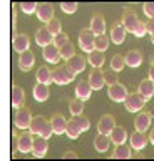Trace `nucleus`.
<instances>
[{
	"mask_svg": "<svg viewBox=\"0 0 154 161\" xmlns=\"http://www.w3.org/2000/svg\"><path fill=\"white\" fill-rule=\"evenodd\" d=\"M76 79V74H74V70L69 67V65H59V67L54 69L52 72V80L59 86H66L69 82H72V80Z\"/></svg>",
	"mask_w": 154,
	"mask_h": 161,
	"instance_id": "f257e3e1",
	"label": "nucleus"
},
{
	"mask_svg": "<svg viewBox=\"0 0 154 161\" xmlns=\"http://www.w3.org/2000/svg\"><path fill=\"white\" fill-rule=\"evenodd\" d=\"M144 103L146 101L142 99V96L139 92H131L126 96V99H124V106H126V109L129 113H137V111H141L144 108Z\"/></svg>",
	"mask_w": 154,
	"mask_h": 161,
	"instance_id": "f03ea898",
	"label": "nucleus"
},
{
	"mask_svg": "<svg viewBox=\"0 0 154 161\" xmlns=\"http://www.w3.org/2000/svg\"><path fill=\"white\" fill-rule=\"evenodd\" d=\"M32 121V113L27 106H22V108L17 109L15 113V126L19 129H29V124Z\"/></svg>",
	"mask_w": 154,
	"mask_h": 161,
	"instance_id": "7ed1b4c3",
	"label": "nucleus"
},
{
	"mask_svg": "<svg viewBox=\"0 0 154 161\" xmlns=\"http://www.w3.org/2000/svg\"><path fill=\"white\" fill-rule=\"evenodd\" d=\"M94 40H96V35L91 32V29H84L79 34V45L84 52L91 54L94 50Z\"/></svg>",
	"mask_w": 154,
	"mask_h": 161,
	"instance_id": "20e7f679",
	"label": "nucleus"
},
{
	"mask_svg": "<svg viewBox=\"0 0 154 161\" xmlns=\"http://www.w3.org/2000/svg\"><path fill=\"white\" fill-rule=\"evenodd\" d=\"M32 146H34V134L30 131L17 136V149L20 151V153H30Z\"/></svg>",
	"mask_w": 154,
	"mask_h": 161,
	"instance_id": "39448f33",
	"label": "nucleus"
},
{
	"mask_svg": "<svg viewBox=\"0 0 154 161\" xmlns=\"http://www.w3.org/2000/svg\"><path fill=\"white\" fill-rule=\"evenodd\" d=\"M126 96H127V89L124 84L116 82V84L109 86V97H111V101H114V103H124Z\"/></svg>",
	"mask_w": 154,
	"mask_h": 161,
	"instance_id": "423d86ee",
	"label": "nucleus"
},
{
	"mask_svg": "<svg viewBox=\"0 0 154 161\" xmlns=\"http://www.w3.org/2000/svg\"><path fill=\"white\" fill-rule=\"evenodd\" d=\"M124 29L127 30V32H134V29H136V25L139 24V19H137V14L134 12L131 8H124V14H122V22Z\"/></svg>",
	"mask_w": 154,
	"mask_h": 161,
	"instance_id": "0eeeda50",
	"label": "nucleus"
},
{
	"mask_svg": "<svg viewBox=\"0 0 154 161\" xmlns=\"http://www.w3.org/2000/svg\"><path fill=\"white\" fill-rule=\"evenodd\" d=\"M12 44H13V50L19 52V54L30 50V39H29L27 34H17V35H13Z\"/></svg>",
	"mask_w": 154,
	"mask_h": 161,
	"instance_id": "6e6552de",
	"label": "nucleus"
},
{
	"mask_svg": "<svg viewBox=\"0 0 154 161\" xmlns=\"http://www.w3.org/2000/svg\"><path fill=\"white\" fill-rule=\"evenodd\" d=\"M87 82L91 84V87L92 91H101L104 87V72L101 69H97V67H94L91 70V74H89V79H87Z\"/></svg>",
	"mask_w": 154,
	"mask_h": 161,
	"instance_id": "1a4fd4ad",
	"label": "nucleus"
},
{
	"mask_svg": "<svg viewBox=\"0 0 154 161\" xmlns=\"http://www.w3.org/2000/svg\"><path fill=\"white\" fill-rule=\"evenodd\" d=\"M91 32L96 35H104L106 32V19H104L102 14H94V17L91 19Z\"/></svg>",
	"mask_w": 154,
	"mask_h": 161,
	"instance_id": "9d476101",
	"label": "nucleus"
},
{
	"mask_svg": "<svg viewBox=\"0 0 154 161\" xmlns=\"http://www.w3.org/2000/svg\"><path fill=\"white\" fill-rule=\"evenodd\" d=\"M35 14H37V17H39V20H40V22L47 24L49 20L54 19V5H52V3H45V2H44V3H39Z\"/></svg>",
	"mask_w": 154,
	"mask_h": 161,
	"instance_id": "9b49d317",
	"label": "nucleus"
},
{
	"mask_svg": "<svg viewBox=\"0 0 154 161\" xmlns=\"http://www.w3.org/2000/svg\"><path fill=\"white\" fill-rule=\"evenodd\" d=\"M49 149V143L45 138H42V136H37V138H34V146H32V154L35 156V158H44Z\"/></svg>",
	"mask_w": 154,
	"mask_h": 161,
	"instance_id": "f8f14e48",
	"label": "nucleus"
},
{
	"mask_svg": "<svg viewBox=\"0 0 154 161\" xmlns=\"http://www.w3.org/2000/svg\"><path fill=\"white\" fill-rule=\"evenodd\" d=\"M147 134H144L142 131H134L131 134V148H134L136 151H141L147 146Z\"/></svg>",
	"mask_w": 154,
	"mask_h": 161,
	"instance_id": "ddd939ff",
	"label": "nucleus"
},
{
	"mask_svg": "<svg viewBox=\"0 0 154 161\" xmlns=\"http://www.w3.org/2000/svg\"><path fill=\"white\" fill-rule=\"evenodd\" d=\"M114 126H116V119H114L112 114H106L102 116L101 121L97 123V131L102 134H111V131L114 129Z\"/></svg>",
	"mask_w": 154,
	"mask_h": 161,
	"instance_id": "4468645a",
	"label": "nucleus"
},
{
	"mask_svg": "<svg viewBox=\"0 0 154 161\" xmlns=\"http://www.w3.org/2000/svg\"><path fill=\"white\" fill-rule=\"evenodd\" d=\"M34 64H35V55H34L32 50H27V52H22L19 55V67L22 70L29 72L34 67Z\"/></svg>",
	"mask_w": 154,
	"mask_h": 161,
	"instance_id": "2eb2a0df",
	"label": "nucleus"
},
{
	"mask_svg": "<svg viewBox=\"0 0 154 161\" xmlns=\"http://www.w3.org/2000/svg\"><path fill=\"white\" fill-rule=\"evenodd\" d=\"M126 34H127V30L124 29V25L121 22H116V24H114V27L111 29V40L114 44L121 45L124 40H126Z\"/></svg>",
	"mask_w": 154,
	"mask_h": 161,
	"instance_id": "dca6fc26",
	"label": "nucleus"
},
{
	"mask_svg": "<svg viewBox=\"0 0 154 161\" xmlns=\"http://www.w3.org/2000/svg\"><path fill=\"white\" fill-rule=\"evenodd\" d=\"M35 42L39 47H45V45L54 42V35L47 30V27H40L35 32Z\"/></svg>",
	"mask_w": 154,
	"mask_h": 161,
	"instance_id": "f3484780",
	"label": "nucleus"
},
{
	"mask_svg": "<svg viewBox=\"0 0 154 161\" xmlns=\"http://www.w3.org/2000/svg\"><path fill=\"white\" fill-rule=\"evenodd\" d=\"M92 94V87L87 80H79L76 86V97L81 101H87Z\"/></svg>",
	"mask_w": 154,
	"mask_h": 161,
	"instance_id": "a211bd4d",
	"label": "nucleus"
},
{
	"mask_svg": "<svg viewBox=\"0 0 154 161\" xmlns=\"http://www.w3.org/2000/svg\"><path fill=\"white\" fill-rule=\"evenodd\" d=\"M151 121H152V116L151 113H139L136 121H134V126H136L137 131H142V133H146L149 129V126H151Z\"/></svg>",
	"mask_w": 154,
	"mask_h": 161,
	"instance_id": "6ab92c4d",
	"label": "nucleus"
},
{
	"mask_svg": "<svg viewBox=\"0 0 154 161\" xmlns=\"http://www.w3.org/2000/svg\"><path fill=\"white\" fill-rule=\"evenodd\" d=\"M137 92L142 96L144 101H149L154 96V84H152V80H149V79L141 80V82H139V87H137Z\"/></svg>",
	"mask_w": 154,
	"mask_h": 161,
	"instance_id": "aec40b11",
	"label": "nucleus"
},
{
	"mask_svg": "<svg viewBox=\"0 0 154 161\" xmlns=\"http://www.w3.org/2000/svg\"><path fill=\"white\" fill-rule=\"evenodd\" d=\"M86 62H87V60L84 59L82 55H77L76 54V55H72V57L67 60V65L74 70V74H81L82 70L86 69Z\"/></svg>",
	"mask_w": 154,
	"mask_h": 161,
	"instance_id": "412c9836",
	"label": "nucleus"
},
{
	"mask_svg": "<svg viewBox=\"0 0 154 161\" xmlns=\"http://www.w3.org/2000/svg\"><path fill=\"white\" fill-rule=\"evenodd\" d=\"M109 138H111V143H114V144L117 146V144L126 143V139H127V133H126V129H124L122 126H114V129L111 131Z\"/></svg>",
	"mask_w": 154,
	"mask_h": 161,
	"instance_id": "4be33fe9",
	"label": "nucleus"
},
{
	"mask_svg": "<svg viewBox=\"0 0 154 161\" xmlns=\"http://www.w3.org/2000/svg\"><path fill=\"white\" fill-rule=\"evenodd\" d=\"M50 124L54 128V134H64L66 133V128H67V121L62 114H54L52 119H50Z\"/></svg>",
	"mask_w": 154,
	"mask_h": 161,
	"instance_id": "5701e85b",
	"label": "nucleus"
},
{
	"mask_svg": "<svg viewBox=\"0 0 154 161\" xmlns=\"http://www.w3.org/2000/svg\"><path fill=\"white\" fill-rule=\"evenodd\" d=\"M35 77H37V82L45 84V86L54 82V80H52V70H50V67H47V65H40V67L37 69Z\"/></svg>",
	"mask_w": 154,
	"mask_h": 161,
	"instance_id": "b1692460",
	"label": "nucleus"
},
{
	"mask_svg": "<svg viewBox=\"0 0 154 161\" xmlns=\"http://www.w3.org/2000/svg\"><path fill=\"white\" fill-rule=\"evenodd\" d=\"M44 59L47 62H52V64H57L61 60V54H59V49L56 47L54 44H49L44 47Z\"/></svg>",
	"mask_w": 154,
	"mask_h": 161,
	"instance_id": "393cba45",
	"label": "nucleus"
},
{
	"mask_svg": "<svg viewBox=\"0 0 154 161\" xmlns=\"http://www.w3.org/2000/svg\"><path fill=\"white\" fill-rule=\"evenodd\" d=\"M109 146H111V138H109V134L99 133L96 138H94V148H96L99 153H104V151H107Z\"/></svg>",
	"mask_w": 154,
	"mask_h": 161,
	"instance_id": "a878e982",
	"label": "nucleus"
},
{
	"mask_svg": "<svg viewBox=\"0 0 154 161\" xmlns=\"http://www.w3.org/2000/svg\"><path fill=\"white\" fill-rule=\"evenodd\" d=\"M124 60H126V65H129V67H132V69L139 67L142 64V54L139 50H129L126 54V57H124Z\"/></svg>",
	"mask_w": 154,
	"mask_h": 161,
	"instance_id": "bb28decb",
	"label": "nucleus"
},
{
	"mask_svg": "<svg viewBox=\"0 0 154 161\" xmlns=\"http://www.w3.org/2000/svg\"><path fill=\"white\" fill-rule=\"evenodd\" d=\"M45 124H47V119L44 118V116H35V118H32L30 124H29V131H30L32 134L40 136V133H42V129H44Z\"/></svg>",
	"mask_w": 154,
	"mask_h": 161,
	"instance_id": "cd10ccee",
	"label": "nucleus"
},
{
	"mask_svg": "<svg viewBox=\"0 0 154 161\" xmlns=\"http://www.w3.org/2000/svg\"><path fill=\"white\" fill-rule=\"evenodd\" d=\"M24 101H25V96H24V89L20 86H13L12 87V106L15 109L22 108L24 106Z\"/></svg>",
	"mask_w": 154,
	"mask_h": 161,
	"instance_id": "c85d7f7f",
	"label": "nucleus"
},
{
	"mask_svg": "<svg viewBox=\"0 0 154 161\" xmlns=\"http://www.w3.org/2000/svg\"><path fill=\"white\" fill-rule=\"evenodd\" d=\"M49 86L45 84H40L37 82L35 86H34V97H35V101H39V103H44V101L49 99Z\"/></svg>",
	"mask_w": 154,
	"mask_h": 161,
	"instance_id": "c756f323",
	"label": "nucleus"
},
{
	"mask_svg": "<svg viewBox=\"0 0 154 161\" xmlns=\"http://www.w3.org/2000/svg\"><path fill=\"white\" fill-rule=\"evenodd\" d=\"M132 148L131 146H127V144H117V148L114 149V153H112V158H117V159H129L132 156Z\"/></svg>",
	"mask_w": 154,
	"mask_h": 161,
	"instance_id": "7c9ffc66",
	"label": "nucleus"
},
{
	"mask_svg": "<svg viewBox=\"0 0 154 161\" xmlns=\"http://www.w3.org/2000/svg\"><path fill=\"white\" fill-rule=\"evenodd\" d=\"M87 60L91 62L92 67L101 69L102 64H104V60H106V55H104V52H99V50H92V52L87 55Z\"/></svg>",
	"mask_w": 154,
	"mask_h": 161,
	"instance_id": "2f4dec72",
	"label": "nucleus"
},
{
	"mask_svg": "<svg viewBox=\"0 0 154 161\" xmlns=\"http://www.w3.org/2000/svg\"><path fill=\"white\" fill-rule=\"evenodd\" d=\"M107 49H109V39H107V35H97L96 40H94V50L106 52Z\"/></svg>",
	"mask_w": 154,
	"mask_h": 161,
	"instance_id": "473e14b6",
	"label": "nucleus"
},
{
	"mask_svg": "<svg viewBox=\"0 0 154 161\" xmlns=\"http://www.w3.org/2000/svg\"><path fill=\"white\" fill-rule=\"evenodd\" d=\"M66 133H67V136L71 139H77L79 136H81V133L82 131L79 129V126L74 123V119H69L67 121V128H66Z\"/></svg>",
	"mask_w": 154,
	"mask_h": 161,
	"instance_id": "72a5a7b5",
	"label": "nucleus"
},
{
	"mask_svg": "<svg viewBox=\"0 0 154 161\" xmlns=\"http://www.w3.org/2000/svg\"><path fill=\"white\" fill-rule=\"evenodd\" d=\"M59 54H61V59L69 60V59L72 57V55H76V47H74V44L67 42V44H64L62 47L59 49Z\"/></svg>",
	"mask_w": 154,
	"mask_h": 161,
	"instance_id": "f704fd0d",
	"label": "nucleus"
},
{
	"mask_svg": "<svg viewBox=\"0 0 154 161\" xmlns=\"http://www.w3.org/2000/svg\"><path fill=\"white\" fill-rule=\"evenodd\" d=\"M69 111H71V114L72 116H79V114H82L84 113V101L81 99H72L71 103H69Z\"/></svg>",
	"mask_w": 154,
	"mask_h": 161,
	"instance_id": "c9c22d12",
	"label": "nucleus"
},
{
	"mask_svg": "<svg viewBox=\"0 0 154 161\" xmlns=\"http://www.w3.org/2000/svg\"><path fill=\"white\" fill-rule=\"evenodd\" d=\"M124 65H126V60H124V57L121 54H114L112 59H111V67L114 72H121V70L124 69Z\"/></svg>",
	"mask_w": 154,
	"mask_h": 161,
	"instance_id": "e433bc0d",
	"label": "nucleus"
},
{
	"mask_svg": "<svg viewBox=\"0 0 154 161\" xmlns=\"http://www.w3.org/2000/svg\"><path fill=\"white\" fill-rule=\"evenodd\" d=\"M45 27H47V30L52 35H57V34L62 32V24H61V20L56 19V17H54L52 20H49V22L45 24Z\"/></svg>",
	"mask_w": 154,
	"mask_h": 161,
	"instance_id": "4c0bfd02",
	"label": "nucleus"
},
{
	"mask_svg": "<svg viewBox=\"0 0 154 161\" xmlns=\"http://www.w3.org/2000/svg\"><path fill=\"white\" fill-rule=\"evenodd\" d=\"M72 119H74V123H76V124L79 126V129H81L82 133H84V131H87L89 128H91V121H89V119L86 118V116L79 114V116H74Z\"/></svg>",
	"mask_w": 154,
	"mask_h": 161,
	"instance_id": "58836bf2",
	"label": "nucleus"
},
{
	"mask_svg": "<svg viewBox=\"0 0 154 161\" xmlns=\"http://www.w3.org/2000/svg\"><path fill=\"white\" fill-rule=\"evenodd\" d=\"M104 82H106L107 86H112V84H116L119 82V77H117V72H114V70H106L104 72Z\"/></svg>",
	"mask_w": 154,
	"mask_h": 161,
	"instance_id": "ea45409f",
	"label": "nucleus"
},
{
	"mask_svg": "<svg viewBox=\"0 0 154 161\" xmlns=\"http://www.w3.org/2000/svg\"><path fill=\"white\" fill-rule=\"evenodd\" d=\"M69 42V35L67 34H64V32H61V34H57V35H54V45H56L57 49H61L64 44H67Z\"/></svg>",
	"mask_w": 154,
	"mask_h": 161,
	"instance_id": "a19ab883",
	"label": "nucleus"
},
{
	"mask_svg": "<svg viewBox=\"0 0 154 161\" xmlns=\"http://www.w3.org/2000/svg\"><path fill=\"white\" fill-rule=\"evenodd\" d=\"M77 7H79V5H77L76 2H62V3H61L62 12H66V14H76Z\"/></svg>",
	"mask_w": 154,
	"mask_h": 161,
	"instance_id": "79ce46f5",
	"label": "nucleus"
},
{
	"mask_svg": "<svg viewBox=\"0 0 154 161\" xmlns=\"http://www.w3.org/2000/svg\"><path fill=\"white\" fill-rule=\"evenodd\" d=\"M37 5L39 3H35V2H22L20 3V8L24 10V14H34L37 10Z\"/></svg>",
	"mask_w": 154,
	"mask_h": 161,
	"instance_id": "37998d69",
	"label": "nucleus"
},
{
	"mask_svg": "<svg viewBox=\"0 0 154 161\" xmlns=\"http://www.w3.org/2000/svg\"><path fill=\"white\" fill-rule=\"evenodd\" d=\"M146 32H147V29H146V22H141V20H139V24L136 25V29H134V35H136V37H144V35H146Z\"/></svg>",
	"mask_w": 154,
	"mask_h": 161,
	"instance_id": "c03bdc74",
	"label": "nucleus"
},
{
	"mask_svg": "<svg viewBox=\"0 0 154 161\" xmlns=\"http://www.w3.org/2000/svg\"><path fill=\"white\" fill-rule=\"evenodd\" d=\"M40 136H42V138H45V139H49V138H52V136H54V128H52L50 121H47V124L44 126Z\"/></svg>",
	"mask_w": 154,
	"mask_h": 161,
	"instance_id": "a18cd8bd",
	"label": "nucleus"
},
{
	"mask_svg": "<svg viewBox=\"0 0 154 161\" xmlns=\"http://www.w3.org/2000/svg\"><path fill=\"white\" fill-rule=\"evenodd\" d=\"M142 10H144V14H146V17L149 19H154V2H147V3H144L142 5Z\"/></svg>",
	"mask_w": 154,
	"mask_h": 161,
	"instance_id": "49530a36",
	"label": "nucleus"
},
{
	"mask_svg": "<svg viewBox=\"0 0 154 161\" xmlns=\"http://www.w3.org/2000/svg\"><path fill=\"white\" fill-rule=\"evenodd\" d=\"M64 158H72V159H76V158H79L77 156V153H74V151H67V153H64Z\"/></svg>",
	"mask_w": 154,
	"mask_h": 161,
	"instance_id": "de8ad7c7",
	"label": "nucleus"
},
{
	"mask_svg": "<svg viewBox=\"0 0 154 161\" xmlns=\"http://www.w3.org/2000/svg\"><path fill=\"white\" fill-rule=\"evenodd\" d=\"M146 29H147V32H149V34H152V32H154V19L151 20V22H147V24H146Z\"/></svg>",
	"mask_w": 154,
	"mask_h": 161,
	"instance_id": "09e8293b",
	"label": "nucleus"
},
{
	"mask_svg": "<svg viewBox=\"0 0 154 161\" xmlns=\"http://www.w3.org/2000/svg\"><path fill=\"white\" fill-rule=\"evenodd\" d=\"M149 80H152V84H154V64L151 65V69H149Z\"/></svg>",
	"mask_w": 154,
	"mask_h": 161,
	"instance_id": "8fccbe9b",
	"label": "nucleus"
},
{
	"mask_svg": "<svg viewBox=\"0 0 154 161\" xmlns=\"http://www.w3.org/2000/svg\"><path fill=\"white\" fill-rule=\"evenodd\" d=\"M149 141H151V143L154 144V129L151 131V134H149Z\"/></svg>",
	"mask_w": 154,
	"mask_h": 161,
	"instance_id": "3c124183",
	"label": "nucleus"
},
{
	"mask_svg": "<svg viewBox=\"0 0 154 161\" xmlns=\"http://www.w3.org/2000/svg\"><path fill=\"white\" fill-rule=\"evenodd\" d=\"M151 40H152V44H154V32L151 34Z\"/></svg>",
	"mask_w": 154,
	"mask_h": 161,
	"instance_id": "603ef678",
	"label": "nucleus"
}]
</instances>
